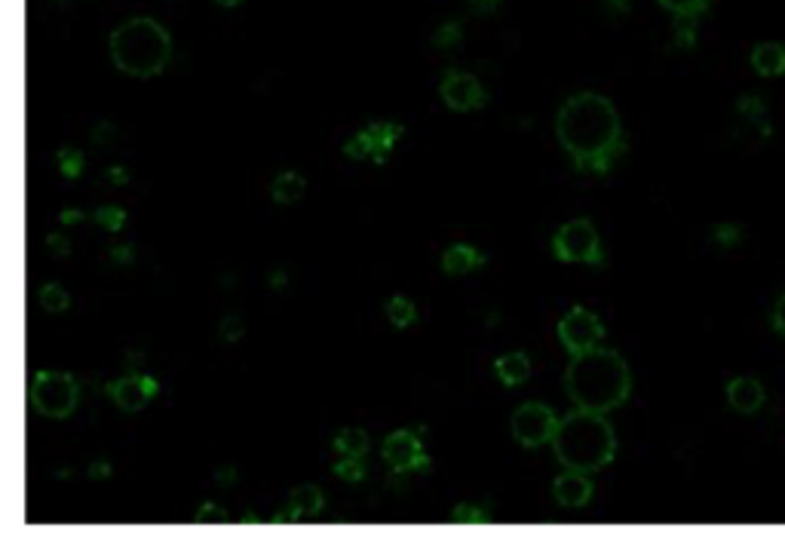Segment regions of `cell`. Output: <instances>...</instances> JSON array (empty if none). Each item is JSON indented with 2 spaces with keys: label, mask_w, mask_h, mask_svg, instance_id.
I'll list each match as a JSON object with an SVG mask.
<instances>
[{
  "label": "cell",
  "mask_w": 785,
  "mask_h": 552,
  "mask_svg": "<svg viewBox=\"0 0 785 552\" xmlns=\"http://www.w3.org/2000/svg\"><path fill=\"white\" fill-rule=\"evenodd\" d=\"M494 372L500 378V384L506 387H522L531 378V359L525 353H503L494 362Z\"/></svg>",
  "instance_id": "2e32d148"
},
{
  "label": "cell",
  "mask_w": 785,
  "mask_h": 552,
  "mask_svg": "<svg viewBox=\"0 0 785 552\" xmlns=\"http://www.w3.org/2000/svg\"><path fill=\"white\" fill-rule=\"evenodd\" d=\"M510 427H513V439L522 448H540V445H552V436L559 430V418L549 405L525 402L516 408Z\"/></svg>",
  "instance_id": "52a82bcc"
},
{
  "label": "cell",
  "mask_w": 785,
  "mask_h": 552,
  "mask_svg": "<svg viewBox=\"0 0 785 552\" xmlns=\"http://www.w3.org/2000/svg\"><path fill=\"white\" fill-rule=\"evenodd\" d=\"M384 310H387V319H390L393 329H408V326H414V322H418V307H414V304H411L408 298H402V295L390 298Z\"/></svg>",
  "instance_id": "44dd1931"
},
{
  "label": "cell",
  "mask_w": 785,
  "mask_h": 552,
  "mask_svg": "<svg viewBox=\"0 0 785 552\" xmlns=\"http://www.w3.org/2000/svg\"><path fill=\"white\" fill-rule=\"evenodd\" d=\"M556 135L574 169L592 175H605L626 148L620 114L598 92H577L559 108Z\"/></svg>",
  "instance_id": "6da1fadb"
},
{
  "label": "cell",
  "mask_w": 785,
  "mask_h": 552,
  "mask_svg": "<svg viewBox=\"0 0 785 552\" xmlns=\"http://www.w3.org/2000/svg\"><path fill=\"white\" fill-rule=\"evenodd\" d=\"M500 7V0H473V10L476 13H491V10H497Z\"/></svg>",
  "instance_id": "74e56055"
},
{
  "label": "cell",
  "mask_w": 785,
  "mask_h": 552,
  "mask_svg": "<svg viewBox=\"0 0 785 552\" xmlns=\"http://www.w3.org/2000/svg\"><path fill=\"white\" fill-rule=\"evenodd\" d=\"M240 525H261V522H258V519L252 516V513H246V516L240 519Z\"/></svg>",
  "instance_id": "60d3db41"
},
{
  "label": "cell",
  "mask_w": 785,
  "mask_h": 552,
  "mask_svg": "<svg viewBox=\"0 0 785 552\" xmlns=\"http://www.w3.org/2000/svg\"><path fill=\"white\" fill-rule=\"evenodd\" d=\"M439 96L451 111H479L485 105V89L473 74L464 71H451L439 86Z\"/></svg>",
  "instance_id": "8fae6325"
},
{
  "label": "cell",
  "mask_w": 785,
  "mask_h": 552,
  "mask_svg": "<svg viewBox=\"0 0 785 552\" xmlns=\"http://www.w3.org/2000/svg\"><path fill=\"white\" fill-rule=\"evenodd\" d=\"M157 390H160L157 378H148V375H129V378L108 384V396L114 399V405L120 411H142L157 396Z\"/></svg>",
  "instance_id": "7c38bea8"
},
{
  "label": "cell",
  "mask_w": 785,
  "mask_h": 552,
  "mask_svg": "<svg viewBox=\"0 0 785 552\" xmlns=\"http://www.w3.org/2000/svg\"><path fill=\"white\" fill-rule=\"evenodd\" d=\"M56 166L65 178H77L83 172V154L74 148H59L56 151Z\"/></svg>",
  "instance_id": "603a6c76"
},
{
  "label": "cell",
  "mask_w": 785,
  "mask_h": 552,
  "mask_svg": "<svg viewBox=\"0 0 785 552\" xmlns=\"http://www.w3.org/2000/svg\"><path fill=\"white\" fill-rule=\"evenodd\" d=\"M773 329L785 338V295H779V301L773 304Z\"/></svg>",
  "instance_id": "d6a6232c"
},
{
  "label": "cell",
  "mask_w": 785,
  "mask_h": 552,
  "mask_svg": "<svg viewBox=\"0 0 785 552\" xmlns=\"http://www.w3.org/2000/svg\"><path fill=\"white\" fill-rule=\"evenodd\" d=\"M552 255L565 264H589V267H602V240H598V230L589 218H574L562 224L552 237Z\"/></svg>",
  "instance_id": "8992f818"
},
{
  "label": "cell",
  "mask_w": 785,
  "mask_h": 552,
  "mask_svg": "<svg viewBox=\"0 0 785 552\" xmlns=\"http://www.w3.org/2000/svg\"><path fill=\"white\" fill-rule=\"evenodd\" d=\"M592 479L589 473H577V470H565L556 482H552V497H556L559 506L565 510H580L592 500Z\"/></svg>",
  "instance_id": "5bb4252c"
},
{
  "label": "cell",
  "mask_w": 785,
  "mask_h": 552,
  "mask_svg": "<svg viewBox=\"0 0 785 552\" xmlns=\"http://www.w3.org/2000/svg\"><path fill=\"white\" fill-rule=\"evenodd\" d=\"M111 261L129 264V261H132V249H129V246H114V249H111Z\"/></svg>",
  "instance_id": "d590c367"
},
{
  "label": "cell",
  "mask_w": 785,
  "mask_h": 552,
  "mask_svg": "<svg viewBox=\"0 0 785 552\" xmlns=\"http://www.w3.org/2000/svg\"><path fill=\"white\" fill-rule=\"evenodd\" d=\"M96 221H99L105 230H123L126 212H123L120 206H102V209H96Z\"/></svg>",
  "instance_id": "4316f807"
},
{
  "label": "cell",
  "mask_w": 785,
  "mask_h": 552,
  "mask_svg": "<svg viewBox=\"0 0 785 552\" xmlns=\"http://www.w3.org/2000/svg\"><path fill=\"white\" fill-rule=\"evenodd\" d=\"M215 4H218V7H237L240 0H215Z\"/></svg>",
  "instance_id": "b9f144b4"
},
{
  "label": "cell",
  "mask_w": 785,
  "mask_h": 552,
  "mask_svg": "<svg viewBox=\"0 0 785 552\" xmlns=\"http://www.w3.org/2000/svg\"><path fill=\"white\" fill-rule=\"evenodd\" d=\"M194 522L197 525H224L227 513H224V506H218V503H203L197 510V516H194Z\"/></svg>",
  "instance_id": "f1b7e54d"
},
{
  "label": "cell",
  "mask_w": 785,
  "mask_h": 552,
  "mask_svg": "<svg viewBox=\"0 0 785 552\" xmlns=\"http://www.w3.org/2000/svg\"><path fill=\"white\" fill-rule=\"evenodd\" d=\"M59 221H62V224H80V221H83V212H77V209H65V212L59 215Z\"/></svg>",
  "instance_id": "f35d334b"
},
{
  "label": "cell",
  "mask_w": 785,
  "mask_h": 552,
  "mask_svg": "<svg viewBox=\"0 0 785 552\" xmlns=\"http://www.w3.org/2000/svg\"><path fill=\"white\" fill-rule=\"evenodd\" d=\"M31 405L37 414L50 421H65L74 414L77 399H80V387L71 375L65 372H37L31 378V393H28Z\"/></svg>",
  "instance_id": "5b68a950"
},
{
  "label": "cell",
  "mask_w": 785,
  "mask_h": 552,
  "mask_svg": "<svg viewBox=\"0 0 785 552\" xmlns=\"http://www.w3.org/2000/svg\"><path fill=\"white\" fill-rule=\"evenodd\" d=\"M727 402L736 414H758L764 405V387L755 378H733L727 384Z\"/></svg>",
  "instance_id": "9a60e30c"
},
{
  "label": "cell",
  "mask_w": 785,
  "mask_h": 552,
  "mask_svg": "<svg viewBox=\"0 0 785 552\" xmlns=\"http://www.w3.org/2000/svg\"><path fill=\"white\" fill-rule=\"evenodd\" d=\"M172 56V40L154 19H129L111 34V59L129 77H157Z\"/></svg>",
  "instance_id": "277c9868"
},
{
  "label": "cell",
  "mask_w": 785,
  "mask_h": 552,
  "mask_svg": "<svg viewBox=\"0 0 785 552\" xmlns=\"http://www.w3.org/2000/svg\"><path fill=\"white\" fill-rule=\"evenodd\" d=\"M457 40H460V25H454V22H451V25H442V28L433 34V43L442 46V50H451Z\"/></svg>",
  "instance_id": "f546056e"
},
{
  "label": "cell",
  "mask_w": 785,
  "mask_h": 552,
  "mask_svg": "<svg viewBox=\"0 0 785 552\" xmlns=\"http://www.w3.org/2000/svg\"><path fill=\"white\" fill-rule=\"evenodd\" d=\"M304 191H307V181L298 172H280L273 178V184H270V197H273V203H280V206L298 203L304 197Z\"/></svg>",
  "instance_id": "ac0fdd59"
},
{
  "label": "cell",
  "mask_w": 785,
  "mask_h": 552,
  "mask_svg": "<svg viewBox=\"0 0 785 552\" xmlns=\"http://www.w3.org/2000/svg\"><path fill=\"white\" fill-rule=\"evenodd\" d=\"M384 464L396 473V476H405V473H430L433 460L430 454L424 451V442L421 436H414L408 430H396L384 439Z\"/></svg>",
  "instance_id": "ba28073f"
},
{
  "label": "cell",
  "mask_w": 785,
  "mask_h": 552,
  "mask_svg": "<svg viewBox=\"0 0 785 552\" xmlns=\"http://www.w3.org/2000/svg\"><path fill=\"white\" fill-rule=\"evenodd\" d=\"M451 522H454V525H491V516H488V513H482L479 506H467V503H460V506H454Z\"/></svg>",
  "instance_id": "cb8c5ba5"
},
{
  "label": "cell",
  "mask_w": 785,
  "mask_h": 552,
  "mask_svg": "<svg viewBox=\"0 0 785 552\" xmlns=\"http://www.w3.org/2000/svg\"><path fill=\"white\" fill-rule=\"evenodd\" d=\"M322 506H326V497H322V491L316 485H301V488L292 491L286 510L270 519V525H295V522L313 519V516L322 513Z\"/></svg>",
  "instance_id": "4fadbf2b"
},
{
  "label": "cell",
  "mask_w": 785,
  "mask_h": 552,
  "mask_svg": "<svg viewBox=\"0 0 785 552\" xmlns=\"http://www.w3.org/2000/svg\"><path fill=\"white\" fill-rule=\"evenodd\" d=\"M368 448H372V439H368L365 430H356V427H347L335 436V451L341 457H365Z\"/></svg>",
  "instance_id": "ffe728a7"
},
{
  "label": "cell",
  "mask_w": 785,
  "mask_h": 552,
  "mask_svg": "<svg viewBox=\"0 0 785 552\" xmlns=\"http://www.w3.org/2000/svg\"><path fill=\"white\" fill-rule=\"evenodd\" d=\"M335 476L344 482H362L365 479V464L362 457H341L335 464Z\"/></svg>",
  "instance_id": "d4e9b609"
},
{
  "label": "cell",
  "mask_w": 785,
  "mask_h": 552,
  "mask_svg": "<svg viewBox=\"0 0 785 552\" xmlns=\"http://www.w3.org/2000/svg\"><path fill=\"white\" fill-rule=\"evenodd\" d=\"M660 4L669 10V13H675V16H684V19H690V16H697L703 7H706V0H660Z\"/></svg>",
  "instance_id": "83f0119b"
},
{
  "label": "cell",
  "mask_w": 785,
  "mask_h": 552,
  "mask_svg": "<svg viewBox=\"0 0 785 552\" xmlns=\"http://www.w3.org/2000/svg\"><path fill=\"white\" fill-rule=\"evenodd\" d=\"M218 335H221V341H227V344L240 341V338L246 335V319H243V316H227V319H221Z\"/></svg>",
  "instance_id": "484cf974"
},
{
  "label": "cell",
  "mask_w": 785,
  "mask_h": 552,
  "mask_svg": "<svg viewBox=\"0 0 785 552\" xmlns=\"http://www.w3.org/2000/svg\"><path fill=\"white\" fill-rule=\"evenodd\" d=\"M86 476H89V479H108V476H111L108 460H96V464H89Z\"/></svg>",
  "instance_id": "836d02e7"
},
{
  "label": "cell",
  "mask_w": 785,
  "mask_h": 552,
  "mask_svg": "<svg viewBox=\"0 0 785 552\" xmlns=\"http://www.w3.org/2000/svg\"><path fill=\"white\" fill-rule=\"evenodd\" d=\"M752 68L761 77H779L785 71V50L779 43H761L752 53Z\"/></svg>",
  "instance_id": "d6986e66"
},
{
  "label": "cell",
  "mask_w": 785,
  "mask_h": 552,
  "mask_svg": "<svg viewBox=\"0 0 785 552\" xmlns=\"http://www.w3.org/2000/svg\"><path fill=\"white\" fill-rule=\"evenodd\" d=\"M552 451L565 470L577 473H598L617 457V433L605 421V414L595 411H574L552 436Z\"/></svg>",
  "instance_id": "3957f363"
},
{
  "label": "cell",
  "mask_w": 785,
  "mask_h": 552,
  "mask_svg": "<svg viewBox=\"0 0 785 552\" xmlns=\"http://www.w3.org/2000/svg\"><path fill=\"white\" fill-rule=\"evenodd\" d=\"M108 181H111V184H126V181H129V172H126L123 166H114V169L108 172Z\"/></svg>",
  "instance_id": "8d00e7d4"
},
{
  "label": "cell",
  "mask_w": 785,
  "mask_h": 552,
  "mask_svg": "<svg viewBox=\"0 0 785 552\" xmlns=\"http://www.w3.org/2000/svg\"><path fill=\"white\" fill-rule=\"evenodd\" d=\"M114 135H117V129H114L111 123H99V129L92 132V145H96V151H99V148H102V151H111Z\"/></svg>",
  "instance_id": "4dcf8cb0"
},
{
  "label": "cell",
  "mask_w": 785,
  "mask_h": 552,
  "mask_svg": "<svg viewBox=\"0 0 785 552\" xmlns=\"http://www.w3.org/2000/svg\"><path fill=\"white\" fill-rule=\"evenodd\" d=\"M46 249H50V255H56V258H68V255H71V243H68L62 234H50V237H46Z\"/></svg>",
  "instance_id": "1f68e13d"
},
{
  "label": "cell",
  "mask_w": 785,
  "mask_h": 552,
  "mask_svg": "<svg viewBox=\"0 0 785 552\" xmlns=\"http://www.w3.org/2000/svg\"><path fill=\"white\" fill-rule=\"evenodd\" d=\"M37 304H40V310H46V313H65V310L71 307V298H68V292H65L62 286L50 283V286H40Z\"/></svg>",
  "instance_id": "7402d4cb"
},
{
  "label": "cell",
  "mask_w": 785,
  "mask_h": 552,
  "mask_svg": "<svg viewBox=\"0 0 785 552\" xmlns=\"http://www.w3.org/2000/svg\"><path fill=\"white\" fill-rule=\"evenodd\" d=\"M402 126L399 123H375V126H368L362 129L359 135H353L344 154L350 160H375V163H384L387 154L396 148V142L402 138Z\"/></svg>",
  "instance_id": "30bf717a"
},
{
  "label": "cell",
  "mask_w": 785,
  "mask_h": 552,
  "mask_svg": "<svg viewBox=\"0 0 785 552\" xmlns=\"http://www.w3.org/2000/svg\"><path fill=\"white\" fill-rule=\"evenodd\" d=\"M234 479H237V470H234V467H221V470H215V485H221V488L234 485Z\"/></svg>",
  "instance_id": "e575fe53"
},
{
  "label": "cell",
  "mask_w": 785,
  "mask_h": 552,
  "mask_svg": "<svg viewBox=\"0 0 785 552\" xmlns=\"http://www.w3.org/2000/svg\"><path fill=\"white\" fill-rule=\"evenodd\" d=\"M485 264V255L473 246H464V243H457L451 246L445 255H442V270L448 276H460V273H473Z\"/></svg>",
  "instance_id": "e0dca14e"
},
{
  "label": "cell",
  "mask_w": 785,
  "mask_h": 552,
  "mask_svg": "<svg viewBox=\"0 0 785 552\" xmlns=\"http://www.w3.org/2000/svg\"><path fill=\"white\" fill-rule=\"evenodd\" d=\"M559 341L562 347L577 356V353H589L595 347H602L605 341V326L592 310L586 307H571L568 316L559 322Z\"/></svg>",
  "instance_id": "9c48e42d"
},
{
  "label": "cell",
  "mask_w": 785,
  "mask_h": 552,
  "mask_svg": "<svg viewBox=\"0 0 785 552\" xmlns=\"http://www.w3.org/2000/svg\"><path fill=\"white\" fill-rule=\"evenodd\" d=\"M270 286H273V289H283V286H286V273H283V270H276V273H273V280H270Z\"/></svg>",
  "instance_id": "ab89813d"
},
{
  "label": "cell",
  "mask_w": 785,
  "mask_h": 552,
  "mask_svg": "<svg viewBox=\"0 0 785 552\" xmlns=\"http://www.w3.org/2000/svg\"><path fill=\"white\" fill-rule=\"evenodd\" d=\"M565 390H568L574 408L608 414L629 399V390H632L629 365L620 353H614L608 347L577 353V356H571V365L565 372Z\"/></svg>",
  "instance_id": "7a4b0ae2"
}]
</instances>
